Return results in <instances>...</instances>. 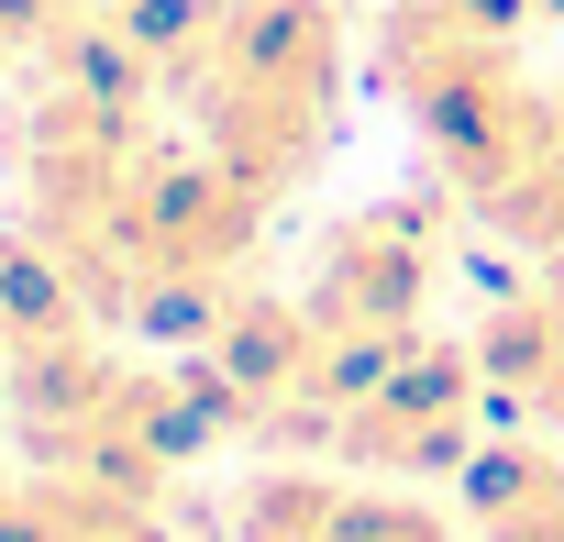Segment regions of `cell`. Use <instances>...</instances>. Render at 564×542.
Segmentation results:
<instances>
[{"instance_id": "cell-1", "label": "cell", "mask_w": 564, "mask_h": 542, "mask_svg": "<svg viewBox=\"0 0 564 542\" xmlns=\"http://www.w3.org/2000/svg\"><path fill=\"white\" fill-rule=\"evenodd\" d=\"M498 542H564V465H509L498 476Z\"/></svg>"}]
</instances>
